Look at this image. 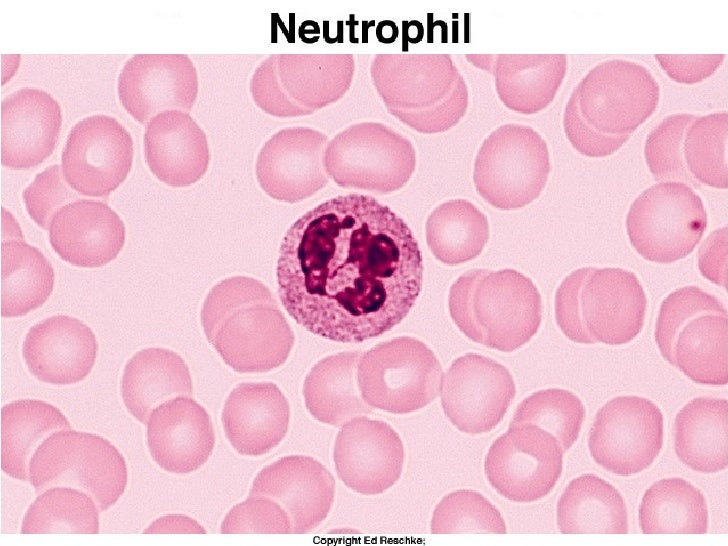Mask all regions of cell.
Wrapping results in <instances>:
<instances>
[{"instance_id": "obj_21", "label": "cell", "mask_w": 728, "mask_h": 546, "mask_svg": "<svg viewBox=\"0 0 728 546\" xmlns=\"http://www.w3.org/2000/svg\"><path fill=\"white\" fill-rule=\"evenodd\" d=\"M146 443L153 461L174 474L202 467L215 446L206 409L190 396H176L156 406L146 422Z\"/></svg>"}, {"instance_id": "obj_41", "label": "cell", "mask_w": 728, "mask_h": 546, "mask_svg": "<svg viewBox=\"0 0 728 546\" xmlns=\"http://www.w3.org/2000/svg\"><path fill=\"white\" fill-rule=\"evenodd\" d=\"M696 118L684 113L669 115L647 135L644 155L655 180L679 181L699 187L687 171L683 158L685 133Z\"/></svg>"}, {"instance_id": "obj_8", "label": "cell", "mask_w": 728, "mask_h": 546, "mask_svg": "<svg viewBox=\"0 0 728 546\" xmlns=\"http://www.w3.org/2000/svg\"><path fill=\"white\" fill-rule=\"evenodd\" d=\"M551 170L546 141L531 126H499L482 142L473 169L478 194L500 210L522 208L539 197Z\"/></svg>"}, {"instance_id": "obj_45", "label": "cell", "mask_w": 728, "mask_h": 546, "mask_svg": "<svg viewBox=\"0 0 728 546\" xmlns=\"http://www.w3.org/2000/svg\"><path fill=\"white\" fill-rule=\"evenodd\" d=\"M564 132L571 145L588 157H605L616 152L630 135H607L599 132L582 117L574 88L563 117Z\"/></svg>"}, {"instance_id": "obj_12", "label": "cell", "mask_w": 728, "mask_h": 546, "mask_svg": "<svg viewBox=\"0 0 728 546\" xmlns=\"http://www.w3.org/2000/svg\"><path fill=\"white\" fill-rule=\"evenodd\" d=\"M664 419L650 399L617 396L596 413L588 436L594 462L604 470L631 476L649 468L663 446Z\"/></svg>"}, {"instance_id": "obj_30", "label": "cell", "mask_w": 728, "mask_h": 546, "mask_svg": "<svg viewBox=\"0 0 728 546\" xmlns=\"http://www.w3.org/2000/svg\"><path fill=\"white\" fill-rule=\"evenodd\" d=\"M362 352L346 351L318 361L305 377L303 397L308 412L317 421L341 427L371 413L361 396L357 368Z\"/></svg>"}, {"instance_id": "obj_31", "label": "cell", "mask_w": 728, "mask_h": 546, "mask_svg": "<svg viewBox=\"0 0 728 546\" xmlns=\"http://www.w3.org/2000/svg\"><path fill=\"white\" fill-rule=\"evenodd\" d=\"M556 518L562 534H626L629 529L622 494L592 473L568 483L557 502Z\"/></svg>"}, {"instance_id": "obj_6", "label": "cell", "mask_w": 728, "mask_h": 546, "mask_svg": "<svg viewBox=\"0 0 728 546\" xmlns=\"http://www.w3.org/2000/svg\"><path fill=\"white\" fill-rule=\"evenodd\" d=\"M124 456L109 440L94 433L63 429L47 436L29 461L28 481L36 493L52 486H74L106 511L127 485Z\"/></svg>"}, {"instance_id": "obj_39", "label": "cell", "mask_w": 728, "mask_h": 546, "mask_svg": "<svg viewBox=\"0 0 728 546\" xmlns=\"http://www.w3.org/2000/svg\"><path fill=\"white\" fill-rule=\"evenodd\" d=\"M586 415L581 399L562 388L532 393L517 406L511 424L529 423L548 431L564 452L577 441Z\"/></svg>"}, {"instance_id": "obj_17", "label": "cell", "mask_w": 728, "mask_h": 546, "mask_svg": "<svg viewBox=\"0 0 728 546\" xmlns=\"http://www.w3.org/2000/svg\"><path fill=\"white\" fill-rule=\"evenodd\" d=\"M327 135L310 127L279 130L262 146L255 165L257 181L271 198L287 203L307 199L324 188Z\"/></svg>"}, {"instance_id": "obj_28", "label": "cell", "mask_w": 728, "mask_h": 546, "mask_svg": "<svg viewBox=\"0 0 728 546\" xmlns=\"http://www.w3.org/2000/svg\"><path fill=\"white\" fill-rule=\"evenodd\" d=\"M120 393L127 411L146 424L151 411L174 396H191L189 367L176 352L149 347L136 352L126 363Z\"/></svg>"}, {"instance_id": "obj_7", "label": "cell", "mask_w": 728, "mask_h": 546, "mask_svg": "<svg viewBox=\"0 0 728 546\" xmlns=\"http://www.w3.org/2000/svg\"><path fill=\"white\" fill-rule=\"evenodd\" d=\"M354 70L353 54L270 55L255 69L250 92L269 115H310L344 96Z\"/></svg>"}, {"instance_id": "obj_2", "label": "cell", "mask_w": 728, "mask_h": 546, "mask_svg": "<svg viewBox=\"0 0 728 546\" xmlns=\"http://www.w3.org/2000/svg\"><path fill=\"white\" fill-rule=\"evenodd\" d=\"M200 318L208 342L239 373L274 370L294 346V333L276 298L251 277H229L213 286Z\"/></svg>"}, {"instance_id": "obj_32", "label": "cell", "mask_w": 728, "mask_h": 546, "mask_svg": "<svg viewBox=\"0 0 728 546\" xmlns=\"http://www.w3.org/2000/svg\"><path fill=\"white\" fill-rule=\"evenodd\" d=\"M59 408L42 400L21 399L1 408L0 464L8 476L28 481L29 461L52 432L70 429Z\"/></svg>"}, {"instance_id": "obj_34", "label": "cell", "mask_w": 728, "mask_h": 546, "mask_svg": "<svg viewBox=\"0 0 728 546\" xmlns=\"http://www.w3.org/2000/svg\"><path fill=\"white\" fill-rule=\"evenodd\" d=\"M638 522L643 534H705L709 524L706 498L683 478L660 479L644 492Z\"/></svg>"}, {"instance_id": "obj_35", "label": "cell", "mask_w": 728, "mask_h": 546, "mask_svg": "<svg viewBox=\"0 0 728 546\" xmlns=\"http://www.w3.org/2000/svg\"><path fill=\"white\" fill-rule=\"evenodd\" d=\"M727 312H704L679 331L673 346V366L697 384L728 382Z\"/></svg>"}, {"instance_id": "obj_26", "label": "cell", "mask_w": 728, "mask_h": 546, "mask_svg": "<svg viewBox=\"0 0 728 546\" xmlns=\"http://www.w3.org/2000/svg\"><path fill=\"white\" fill-rule=\"evenodd\" d=\"M143 145L151 173L169 186H190L207 172L206 134L186 112L166 110L153 116L146 125Z\"/></svg>"}, {"instance_id": "obj_9", "label": "cell", "mask_w": 728, "mask_h": 546, "mask_svg": "<svg viewBox=\"0 0 728 546\" xmlns=\"http://www.w3.org/2000/svg\"><path fill=\"white\" fill-rule=\"evenodd\" d=\"M442 367L422 341L400 336L384 341L361 355L358 387L373 408L393 414L418 411L436 399Z\"/></svg>"}, {"instance_id": "obj_46", "label": "cell", "mask_w": 728, "mask_h": 546, "mask_svg": "<svg viewBox=\"0 0 728 546\" xmlns=\"http://www.w3.org/2000/svg\"><path fill=\"white\" fill-rule=\"evenodd\" d=\"M723 54L671 55L656 54L655 59L676 82L694 84L711 76L724 60Z\"/></svg>"}, {"instance_id": "obj_3", "label": "cell", "mask_w": 728, "mask_h": 546, "mask_svg": "<svg viewBox=\"0 0 728 546\" xmlns=\"http://www.w3.org/2000/svg\"><path fill=\"white\" fill-rule=\"evenodd\" d=\"M370 75L389 114L419 133L448 131L467 112L468 86L450 54H376Z\"/></svg>"}, {"instance_id": "obj_15", "label": "cell", "mask_w": 728, "mask_h": 546, "mask_svg": "<svg viewBox=\"0 0 728 546\" xmlns=\"http://www.w3.org/2000/svg\"><path fill=\"white\" fill-rule=\"evenodd\" d=\"M134 155L131 134L114 117L87 116L75 123L61 154L68 185L81 195L106 197L129 174Z\"/></svg>"}, {"instance_id": "obj_20", "label": "cell", "mask_w": 728, "mask_h": 546, "mask_svg": "<svg viewBox=\"0 0 728 546\" xmlns=\"http://www.w3.org/2000/svg\"><path fill=\"white\" fill-rule=\"evenodd\" d=\"M249 495L276 501L288 514L292 533L305 534L328 516L334 502L335 480L312 457L285 456L256 475Z\"/></svg>"}, {"instance_id": "obj_19", "label": "cell", "mask_w": 728, "mask_h": 546, "mask_svg": "<svg viewBox=\"0 0 728 546\" xmlns=\"http://www.w3.org/2000/svg\"><path fill=\"white\" fill-rule=\"evenodd\" d=\"M118 96L126 111L145 124L160 111H190L198 94V75L184 54H136L118 77Z\"/></svg>"}, {"instance_id": "obj_33", "label": "cell", "mask_w": 728, "mask_h": 546, "mask_svg": "<svg viewBox=\"0 0 728 546\" xmlns=\"http://www.w3.org/2000/svg\"><path fill=\"white\" fill-rule=\"evenodd\" d=\"M54 270L43 253L23 238L0 246V313L19 317L41 307L54 287Z\"/></svg>"}, {"instance_id": "obj_38", "label": "cell", "mask_w": 728, "mask_h": 546, "mask_svg": "<svg viewBox=\"0 0 728 546\" xmlns=\"http://www.w3.org/2000/svg\"><path fill=\"white\" fill-rule=\"evenodd\" d=\"M683 140V158L687 171L698 184L726 189L727 112L697 117Z\"/></svg>"}, {"instance_id": "obj_25", "label": "cell", "mask_w": 728, "mask_h": 546, "mask_svg": "<svg viewBox=\"0 0 728 546\" xmlns=\"http://www.w3.org/2000/svg\"><path fill=\"white\" fill-rule=\"evenodd\" d=\"M221 421L225 436L236 452L258 457L270 452L286 436L290 406L272 382L241 383L225 400Z\"/></svg>"}, {"instance_id": "obj_4", "label": "cell", "mask_w": 728, "mask_h": 546, "mask_svg": "<svg viewBox=\"0 0 728 546\" xmlns=\"http://www.w3.org/2000/svg\"><path fill=\"white\" fill-rule=\"evenodd\" d=\"M451 318L470 340L509 353L538 332L541 295L532 280L514 269H473L451 286Z\"/></svg>"}, {"instance_id": "obj_48", "label": "cell", "mask_w": 728, "mask_h": 546, "mask_svg": "<svg viewBox=\"0 0 728 546\" xmlns=\"http://www.w3.org/2000/svg\"><path fill=\"white\" fill-rule=\"evenodd\" d=\"M145 534L171 533H206L205 529L194 519L181 515L169 514L154 520L145 530Z\"/></svg>"}, {"instance_id": "obj_11", "label": "cell", "mask_w": 728, "mask_h": 546, "mask_svg": "<svg viewBox=\"0 0 728 546\" xmlns=\"http://www.w3.org/2000/svg\"><path fill=\"white\" fill-rule=\"evenodd\" d=\"M707 227L702 199L691 186L664 181L644 190L631 204L626 230L644 259L661 264L688 256Z\"/></svg>"}, {"instance_id": "obj_43", "label": "cell", "mask_w": 728, "mask_h": 546, "mask_svg": "<svg viewBox=\"0 0 728 546\" xmlns=\"http://www.w3.org/2000/svg\"><path fill=\"white\" fill-rule=\"evenodd\" d=\"M223 534H289L291 521L273 499L252 496L235 505L221 524Z\"/></svg>"}, {"instance_id": "obj_18", "label": "cell", "mask_w": 728, "mask_h": 546, "mask_svg": "<svg viewBox=\"0 0 728 546\" xmlns=\"http://www.w3.org/2000/svg\"><path fill=\"white\" fill-rule=\"evenodd\" d=\"M404 457L400 436L381 420L356 417L342 426L334 443L339 479L362 495H377L391 488L401 476Z\"/></svg>"}, {"instance_id": "obj_5", "label": "cell", "mask_w": 728, "mask_h": 546, "mask_svg": "<svg viewBox=\"0 0 728 546\" xmlns=\"http://www.w3.org/2000/svg\"><path fill=\"white\" fill-rule=\"evenodd\" d=\"M646 308L642 284L622 268L577 269L555 294L556 323L579 344H627L642 331Z\"/></svg>"}, {"instance_id": "obj_23", "label": "cell", "mask_w": 728, "mask_h": 546, "mask_svg": "<svg viewBox=\"0 0 728 546\" xmlns=\"http://www.w3.org/2000/svg\"><path fill=\"white\" fill-rule=\"evenodd\" d=\"M97 353L92 329L68 315H54L33 325L22 344L28 371L52 385L82 381L92 371Z\"/></svg>"}, {"instance_id": "obj_42", "label": "cell", "mask_w": 728, "mask_h": 546, "mask_svg": "<svg viewBox=\"0 0 728 546\" xmlns=\"http://www.w3.org/2000/svg\"><path fill=\"white\" fill-rule=\"evenodd\" d=\"M704 312H727L715 296L696 286L670 293L661 303L655 323L654 339L663 358L673 366V346L681 328Z\"/></svg>"}, {"instance_id": "obj_29", "label": "cell", "mask_w": 728, "mask_h": 546, "mask_svg": "<svg viewBox=\"0 0 728 546\" xmlns=\"http://www.w3.org/2000/svg\"><path fill=\"white\" fill-rule=\"evenodd\" d=\"M727 433V399L696 397L675 417V453L684 465L696 472H720L728 465Z\"/></svg>"}, {"instance_id": "obj_27", "label": "cell", "mask_w": 728, "mask_h": 546, "mask_svg": "<svg viewBox=\"0 0 728 546\" xmlns=\"http://www.w3.org/2000/svg\"><path fill=\"white\" fill-rule=\"evenodd\" d=\"M485 70L492 72L501 102L510 110L530 115L555 98L567 70L564 54H498Z\"/></svg>"}, {"instance_id": "obj_40", "label": "cell", "mask_w": 728, "mask_h": 546, "mask_svg": "<svg viewBox=\"0 0 728 546\" xmlns=\"http://www.w3.org/2000/svg\"><path fill=\"white\" fill-rule=\"evenodd\" d=\"M433 534H505V521L499 510L479 492L457 490L436 505L432 519Z\"/></svg>"}, {"instance_id": "obj_13", "label": "cell", "mask_w": 728, "mask_h": 546, "mask_svg": "<svg viewBox=\"0 0 728 546\" xmlns=\"http://www.w3.org/2000/svg\"><path fill=\"white\" fill-rule=\"evenodd\" d=\"M580 113L607 135H631L656 110L660 87L644 66L623 59L592 68L576 87Z\"/></svg>"}, {"instance_id": "obj_14", "label": "cell", "mask_w": 728, "mask_h": 546, "mask_svg": "<svg viewBox=\"0 0 728 546\" xmlns=\"http://www.w3.org/2000/svg\"><path fill=\"white\" fill-rule=\"evenodd\" d=\"M563 453L555 436L543 428L529 423H510L488 450L485 475L491 487L510 501H538L560 479Z\"/></svg>"}, {"instance_id": "obj_1", "label": "cell", "mask_w": 728, "mask_h": 546, "mask_svg": "<svg viewBox=\"0 0 728 546\" xmlns=\"http://www.w3.org/2000/svg\"><path fill=\"white\" fill-rule=\"evenodd\" d=\"M276 276L281 303L299 325L327 340L361 343L408 315L423 261L401 217L372 196L348 194L291 225Z\"/></svg>"}, {"instance_id": "obj_44", "label": "cell", "mask_w": 728, "mask_h": 546, "mask_svg": "<svg viewBox=\"0 0 728 546\" xmlns=\"http://www.w3.org/2000/svg\"><path fill=\"white\" fill-rule=\"evenodd\" d=\"M61 169L57 164L48 166L22 193L29 216L44 230H49L54 214L61 207L78 199V195L66 184Z\"/></svg>"}, {"instance_id": "obj_37", "label": "cell", "mask_w": 728, "mask_h": 546, "mask_svg": "<svg viewBox=\"0 0 728 546\" xmlns=\"http://www.w3.org/2000/svg\"><path fill=\"white\" fill-rule=\"evenodd\" d=\"M99 508L92 497L72 487L55 486L40 493L28 507L23 534H97Z\"/></svg>"}, {"instance_id": "obj_24", "label": "cell", "mask_w": 728, "mask_h": 546, "mask_svg": "<svg viewBox=\"0 0 728 546\" xmlns=\"http://www.w3.org/2000/svg\"><path fill=\"white\" fill-rule=\"evenodd\" d=\"M126 229L106 203L78 199L61 207L49 227L52 249L63 261L84 268L114 260L125 244Z\"/></svg>"}, {"instance_id": "obj_36", "label": "cell", "mask_w": 728, "mask_h": 546, "mask_svg": "<svg viewBox=\"0 0 728 546\" xmlns=\"http://www.w3.org/2000/svg\"><path fill=\"white\" fill-rule=\"evenodd\" d=\"M426 241L442 263L458 265L476 258L489 239L487 217L474 204L455 199L437 206L425 224Z\"/></svg>"}, {"instance_id": "obj_47", "label": "cell", "mask_w": 728, "mask_h": 546, "mask_svg": "<svg viewBox=\"0 0 728 546\" xmlns=\"http://www.w3.org/2000/svg\"><path fill=\"white\" fill-rule=\"evenodd\" d=\"M698 268L703 277L727 289V227L713 231L698 251Z\"/></svg>"}, {"instance_id": "obj_10", "label": "cell", "mask_w": 728, "mask_h": 546, "mask_svg": "<svg viewBox=\"0 0 728 546\" xmlns=\"http://www.w3.org/2000/svg\"><path fill=\"white\" fill-rule=\"evenodd\" d=\"M324 167L338 186L389 194L406 185L416 167L412 142L379 122L352 124L327 144Z\"/></svg>"}, {"instance_id": "obj_22", "label": "cell", "mask_w": 728, "mask_h": 546, "mask_svg": "<svg viewBox=\"0 0 728 546\" xmlns=\"http://www.w3.org/2000/svg\"><path fill=\"white\" fill-rule=\"evenodd\" d=\"M62 122L58 102L44 90L20 88L0 105V160L5 167L30 169L55 149Z\"/></svg>"}, {"instance_id": "obj_16", "label": "cell", "mask_w": 728, "mask_h": 546, "mask_svg": "<svg viewBox=\"0 0 728 546\" xmlns=\"http://www.w3.org/2000/svg\"><path fill=\"white\" fill-rule=\"evenodd\" d=\"M440 389L446 417L458 430L470 435L493 430L516 394L510 371L476 353L454 360L442 377Z\"/></svg>"}]
</instances>
